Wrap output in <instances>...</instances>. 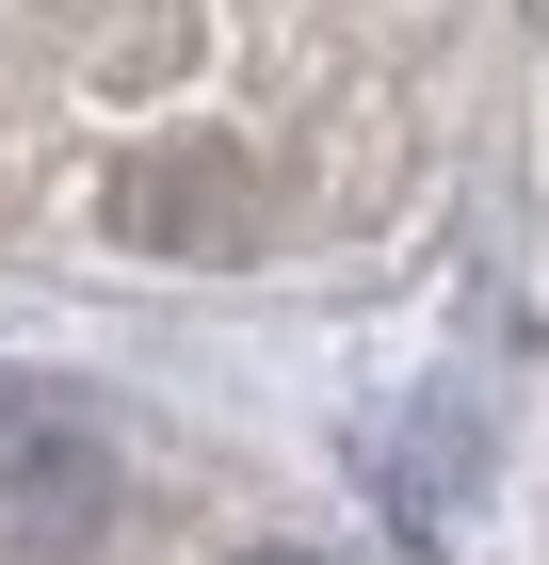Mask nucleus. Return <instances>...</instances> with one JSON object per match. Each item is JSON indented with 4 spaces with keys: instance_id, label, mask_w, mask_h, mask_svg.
<instances>
[{
    "instance_id": "1",
    "label": "nucleus",
    "mask_w": 549,
    "mask_h": 565,
    "mask_svg": "<svg viewBox=\"0 0 549 565\" xmlns=\"http://www.w3.org/2000/svg\"><path fill=\"white\" fill-rule=\"evenodd\" d=\"M114 533V436L65 388L0 372V550H97Z\"/></svg>"
},
{
    "instance_id": "2",
    "label": "nucleus",
    "mask_w": 549,
    "mask_h": 565,
    "mask_svg": "<svg viewBox=\"0 0 549 565\" xmlns=\"http://www.w3.org/2000/svg\"><path fill=\"white\" fill-rule=\"evenodd\" d=\"M243 565H324V550H243Z\"/></svg>"
}]
</instances>
